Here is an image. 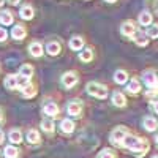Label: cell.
I'll return each instance as SVG.
<instances>
[{
	"label": "cell",
	"instance_id": "obj_1",
	"mask_svg": "<svg viewBox=\"0 0 158 158\" xmlns=\"http://www.w3.org/2000/svg\"><path fill=\"white\" fill-rule=\"evenodd\" d=\"M123 149H128L131 153H135L136 156H144L149 149H150V144L147 139L144 138H139V136H135V135H128L122 144Z\"/></svg>",
	"mask_w": 158,
	"mask_h": 158
},
{
	"label": "cell",
	"instance_id": "obj_2",
	"mask_svg": "<svg viewBox=\"0 0 158 158\" xmlns=\"http://www.w3.org/2000/svg\"><path fill=\"white\" fill-rule=\"evenodd\" d=\"M32 81L27 77H24L21 74H8L3 81V85L5 89L8 90H22L25 85H29Z\"/></svg>",
	"mask_w": 158,
	"mask_h": 158
},
{
	"label": "cell",
	"instance_id": "obj_3",
	"mask_svg": "<svg viewBox=\"0 0 158 158\" xmlns=\"http://www.w3.org/2000/svg\"><path fill=\"white\" fill-rule=\"evenodd\" d=\"M85 92H87L90 97H94V98H97V100H104V98H108V94H109L108 87L104 85V84H101V82H97V81L87 82Z\"/></svg>",
	"mask_w": 158,
	"mask_h": 158
},
{
	"label": "cell",
	"instance_id": "obj_4",
	"mask_svg": "<svg viewBox=\"0 0 158 158\" xmlns=\"http://www.w3.org/2000/svg\"><path fill=\"white\" fill-rule=\"evenodd\" d=\"M128 135H130V130H128L127 127H123V125H118V127H115V128L111 131L109 141H111L112 146L122 147V144H123V141H125V138H127Z\"/></svg>",
	"mask_w": 158,
	"mask_h": 158
},
{
	"label": "cell",
	"instance_id": "obj_5",
	"mask_svg": "<svg viewBox=\"0 0 158 158\" xmlns=\"http://www.w3.org/2000/svg\"><path fill=\"white\" fill-rule=\"evenodd\" d=\"M41 112L44 114L46 118H57L59 114H60V108H59V104L56 101H52V100H44L43 101V106H41Z\"/></svg>",
	"mask_w": 158,
	"mask_h": 158
},
{
	"label": "cell",
	"instance_id": "obj_6",
	"mask_svg": "<svg viewBox=\"0 0 158 158\" xmlns=\"http://www.w3.org/2000/svg\"><path fill=\"white\" fill-rule=\"evenodd\" d=\"M79 82V74L76 71H67V73H63L62 77H60V85L65 89V90H71L76 84Z\"/></svg>",
	"mask_w": 158,
	"mask_h": 158
},
{
	"label": "cell",
	"instance_id": "obj_7",
	"mask_svg": "<svg viewBox=\"0 0 158 158\" xmlns=\"http://www.w3.org/2000/svg\"><path fill=\"white\" fill-rule=\"evenodd\" d=\"M82 112H84V103L82 100H70L67 103V114L70 117H82Z\"/></svg>",
	"mask_w": 158,
	"mask_h": 158
},
{
	"label": "cell",
	"instance_id": "obj_8",
	"mask_svg": "<svg viewBox=\"0 0 158 158\" xmlns=\"http://www.w3.org/2000/svg\"><path fill=\"white\" fill-rule=\"evenodd\" d=\"M138 32H139V29H138L136 22H135V21H131V19L123 21V22H122V25H120V33H122L125 38L133 40V38H135V35H136Z\"/></svg>",
	"mask_w": 158,
	"mask_h": 158
},
{
	"label": "cell",
	"instance_id": "obj_9",
	"mask_svg": "<svg viewBox=\"0 0 158 158\" xmlns=\"http://www.w3.org/2000/svg\"><path fill=\"white\" fill-rule=\"evenodd\" d=\"M44 51L51 57H57L62 52V41H59V40H49V41L46 43Z\"/></svg>",
	"mask_w": 158,
	"mask_h": 158
},
{
	"label": "cell",
	"instance_id": "obj_10",
	"mask_svg": "<svg viewBox=\"0 0 158 158\" xmlns=\"http://www.w3.org/2000/svg\"><path fill=\"white\" fill-rule=\"evenodd\" d=\"M11 36H13V40H16V41L24 40L25 36H27V29H25V25L15 24V25H13V29H11Z\"/></svg>",
	"mask_w": 158,
	"mask_h": 158
},
{
	"label": "cell",
	"instance_id": "obj_11",
	"mask_svg": "<svg viewBox=\"0 0 158 158\" xmlns=\"http://www.w3.org/2000/svg\"><path fill=\"white\" fill-rule=\"evenodd\" d=\"M59 128H60V131L63 135H71L76 130V123L71 120V118H62L60 123H59Z\"/></svg>",
	"mask_w": 158,
	"mask_h": 158
},
{
	"label": "cell",
	"instance_id": "obj_12",
	"mask_svg": "<svg viewBox=\"0 0 158 158\" xmlns=\"http://www.w3.org/2000/svg\"><path fill=\"white\" fill-rule=\"evenodd\" d=\"M25 139L30 146H36V144L41 142V136H40V131L36 128H29L25 131Z\"/></svg>",
	"mask_w": 158,
	"mask_h": 158
},
{
	"label": "cell",
	"instance_id": "obj_13",
	"mask_svg": "<svg viewBox=\"0 0 158 158\" xmlns=\"http://www.w3.org/2000/svg\"><path fill=\"white\" fill-rule=\"evenodd\" d=\"M29 54H30L32 57H35V59H40V57L44 54L43 44L40 43V41H32V43L29 44Z\"/></svg>",
	"mask_w": 158,
	"mask_h": 158
},
{
	"label": "cell",
	"instance_id": "obj_14",
	"mask_svg": "<svg viewBox=\"0 0 158 158\" xmlns=\"http://www.w3.org/2000/svg\"><path fill=\"white\" fill-rule=\"evenodd\" d=\"M125 90H127L128 95H138L139 92H141V82H139V79H136V77L130 79V81L127 82Z\"/></svg>",
	"mask_w": 158,
	"mask_h": 158
},
{
	"label": "cell",
	"instance_id": "obj_15",
	"mask_svg": "<svg viewBox=\"0 0 158 158\" xmlns=\"http://www.w3.org/2000/svg\"><path fill=\"white\" fill-rule=\"evenodd\" d=\"M19 16H21V19H24V21H30V19H33V16H35V10H33V6H32L30 3L22 5L21 10H19Z\"/></svg>",
	"mask_w": 158,
	"mask_h": 158
},
{
	"label": "cell",
	"instance_id": "obj_16",
	"mask_svg": "<svg viewBox=\"0 0 158 158\" xmlns=\"http://www.w3.org/2000/svg\"><path fill=\"white\" fill-rule=\"evenodd\" d=\"M111 101H112V104L115 108H125L127 106V98H125V95L122 94V92H118V90H115L112 94Z\"/></svg>",
	"mask_w": 158,
	"mask_h": 158
},
{
	"label": "cell",
	"instance_id": "obj_17",
	"mask_svg": "<svg viewBox=\"0 0 158 158\" xmlns=\"http://www.w3.org/2000/svg\"><path fill=\"white\" fill-rule=\"evenodd\" d=\"M142 127H144V130H147V131H155L158 128V120L153 115H146L142 118Z\"/></svg>",
	"mask_w": 158,
	"mask_h": 158
},
{
	"label": "cell",
	"instance_id": "obj_18",
	"mask_svg": "<svg viewBox=\"0 0 158 158\" xmlns=\"http://www.w3.org/2000/svg\"><path fill=\"white\" fill-rule=\"evenodd\" d=\"M68 46H70L71 51H82V49H84V38H82V36H79V35L71 36Z\"/></svg>",
	"mask_w": 158,
	"mask_h": 158
},
{
	"label": "cell",
	"instance_id": "obj_19",
	"mask_svg": "<svg viewBox=\"0 0 158 158\" xmlns=\"http://www.w3.org/2000/svg\"><path fill=\"white\" fill-rule=\"evenodd\" d=\"M8 139L11 141L13 146H15V144H21V142H22V139H24L22 131H21L19 128H11V130L8 131Z\"/></svg>",
	"mask_w": 158,
	"mask_h": 158
},
{
	"label": "cell",
	"instance_id": "obj_20",
	"mask_svg": "<svg viewBox=\"0 0 158 158\" xmlns=\"http://www.w3.org/2000/svg\"><path fill=\"white\" fill-rule=\"evenodd\" d=\"M41 130L44 131L46 135H54V131H56V123H54V120L52 118H43L41 120Z\"/></svg>",
	"mask_w": 158,
	"mask_h": 158
},
{
	"label": "cell",
	"instance_id": "obj_21",
	"mask_svg": "<svg viewBox=\"0 0 158 158\" xmlns=\"http://www.w3.org/2000/svg\"><path fill=\"white\" fill-rule=\"evenodd\" d=\"M21 95H22V98H27V100L33 98V97L36 95V85H35L33 82H30L29 85H25V87L21 90Z\"/></svg>",
	"mask_w": 158,
	"mask_h": 158
},
{
	"label": "cell",
	"instance_id": "obj_22",
	"mask_svg": "<svg viewBox=\"0 0 158 158\" xmlns=\"http://www.w3.org/2000/svg\"><path fill=\"white\" fill-rule=\"evenodd\" d=\"M77 57H79V60H81V62L89 63V62L94 60V49H92V48H84L81 52H79Z\"/></svg>",
	"mask_w": 158,
	"mask_h": 158
},
{
	"label": "cell",
	"instance_id": "obj_23",
	"mask_svg": "<svg viewBox=\"0 0 158 158\" xmlns=\"http://www.w3.org/2000/svg\"><path fill=\"white\" fill-rule=\"evenodd\" d=\"M19 155H21V150L16 146H13V144H10V146H6L3 149V156L5 158H19Z\"/></svg>",
	"mask_w": 158,
	"mask_h": 158
},
{
	"label": "cell",
	"instance_id": "obj_24",
	"mask_svg": "<svg viewBox=\"0 0 158 158\" xmlns=\"http://www.w3.org/2000/svg\"><path fill=\"white\" fill-rule=\"evenodd\" d=\"M114 82L118 84V85H123L128 82V73L125 70H117L114 73Z\"/></svg>",
	"mask_w": 158,
	"mask_h": 158
},
{
	"label": "cell",
	"instance_id": "obj_25",
	"mask_svg": "<svg viewBox=\"0 0 158 158\" xmlns=\"http://www.w3.org/2000/svg\"><path fill=\"white\" fill-rule=\"evenodd\" d=\"M152 21H153V16H152V13H150V11L146 10V11H141V13H139L138 22H139L141 25H150Z\"/></svg>",
	"mask_w": 158,
	"mask_h": 158
},
{
	"label": "cell",
	"instance_id": "obj_26",
	"mask_svg": "<svg viewBox=\"0 0 158 158\" xmlns=\"http://www.w3.org/2000/svg\"><path fill=\"white\" fill-rule=\"evenodd\" d=\"M33 73H35L33 65L24 63V65H21V68H19V73H18V74H21V76H24V77H27V79H32Z\"/></svg>",
	"mask_w": 158,
	"mask_h": 158
},
{
	"label": "cell",
	"instance_id": "obj_27",
	"mask_svg": "<svg viewBox=\"0 0 158 158\" xmlns=\"http://www.w3.org/2000/svg\"><path fill=\"white\" fill-rule=\"evenodd\" d=\"M13 21H15V18H13V13L10 10H3L0 13V24L2 25H11Z\"/></svg>",
	"mask_w": 158,
	"mask_h": 158
},
{
	"label": "cell",
	"instance_id": "obj_28",
	"mask_svg": "<svg viewBox=\"0 0 158 158\" xmlns=\"http://www.w3.org/2000/svg\"><path fill=\"white\" fill-rule=\"evenodd\" d=\"M133 40H135V43H136L138 46H142V48L149 44V38H147L146 32H141V30H139V32L135 35V38H133Z\"/></svg>",
	"mask_w": 158,
	"mask_h": 158
},
{
	"label": "cell",
	"instance_id": "obj_29",
	"mask_svg": "<svg viewBox=\"0 0 158 158\" xmlns=\"http://www.w3.org/2000/svg\"><path fill=\"white\" fill-rule=\"evenodd\" d=\"M146 35L147 38H158V24H150L149 25V29L146 30Z\"/></svg>",
	"mask_w": 158,
	"mask_h": 158
},
{
	"label": "cell",
	"instance_id": "obj_30",
	"mask_svg": "<svg viewBox=\"0 0 158 158\" xmlns=\"http://www.w3.org/2000/svg\"><path fill=\"white\" fill-rule=\"evenodd\" d=\"M97 158H117V155H115V152L111 150V149H103L101 152H98Z\"/></svg>",
	"mask_w": 158,
	"mask_h": 158
},
{
	"label": "cell",
	"instance_id": "obj_31",
	"mask_svg": "<svg viewBox=\"0 0 158 158\" xmlns=\"http://www.w3.org/2000/svg\"><path fill=\"white\" fill-rule=\"evenodd\" d=\"M150 109H152L155 114H158V97H153V98H152V101H150Z\"/></svg>",
	"mask_w": 158,
	"mask_h": 158
},
{
	"label": "cell",
	"instance_id": "obj_32",
	"mask_svg": "<svg viewBox=\"0 0 158 158\" xmlns=\"http://www.w3.org/2000/svg\"><path fill=\"white\" fill-rule=\"evenodd\" d=\"M6 38H8V32L5 27H0V43H5L6 41Z\"/></svg>",
	"mask_w": 158,
	"mask_h": 158
},
{
	"label": "cell",
	"instance_id": "obj_33",
	"mask_svg": "<svg viewBox=\"0 0 158 158\" xmlns=\"http://www.w3.org/2000/svg\"><path fill=\"white\" fill-rule=\"evenodd\" d=\"M150 5H152V8H153V11H155V15L158 16V0H152Z\"/></svg>",
	"mask_w": 158,
	"mask_h": 158
},
{
	"label": "cell",
	"instance_id": "obj_34",
	"mask_svg": "<svg viewBox=\"0 0 158 158\" xmlns=\"http://www.w3.org/2000/svg\"><path fill=\"white\" fill-rule=\"evenodd\" d=\"M5 122V112H3V109L0 108V125H2Z\"/></svg>",
	"mask_w": 158,
	"mask_h": 158
},
{
	"label": "cell",
	"instance_id": "obj_35",
	"mask_svg": "<svg viewBox=\"0 0 158 158\" xmlns=\"http://www.w3.org/2000/svg\"><path fill=\"white\" fill-rule=\"evenodd\" d=\"M3 141H5V133H3V130L0 128V146L3 144Z\"/></svg>",
	"mask_w": 158,
	"mask_h": 158
},
{
	"label": "cell",
	"instance_id": "obj_36",
	"mask_svg": "<svg viewBox=\"0 0 158 158\" xmlns=\"http://www.w3.org/2000/svg\"><path fill=\"white\" fill-rule=\"evenodd\" d=\"M8 3H10V5H13V6H16V5H19V3H21V0H8Z\"/></svg>",
	"mask_w": 158,
	"mask_h": 158
},
{
	"label": "cell",
	"instance_id": "obj_37",
	"mask_svg": "<svg viewBox=\"0 0 158 158\" xmlns=\"http://www.w3.org/2000/svg\"><path fill=\"white\" fill-rule=\"evenodd\" d=\"M104 2H108V3H115L117 0H104Z\"/></svg>",
	"mask_w": 158,
	"mask_h": 158
},
{
	"label": "cell",
	"instance_id": "obj_38",
	"mask_svg": "<svg viewBox=\"0 0 158 158\" xmlns=\"http://www.w3.org/2000/svg\"><path fill=\"white\" fill-rule=\"evenodd\" d=\"M3 5H5V0H0V8H2Z\"/></svg>",
	"mask_w": 158,
	"mask_h": 158
},
{
	"label": "cell",
	"instance_id": "obj_39",
	"mask_svg": "<svg viewBox=\"0 0 158 158\" xmlns=\"http://www.w3.org/2000/svg\"><path fill=\"white\" fill-rule=\"evenodd\" d=\"M155 142H156V146H158V135L155 136Z\"/></svg>",
	"mask_w": 158,
	"mask_h": 158
},
{
	"label": "cell",
	"instance_id": "obj_40",
	"mask_svg": "<svg viewBox=\"0 0 158 158\" xmlns=\"http://www.w3.org/2000/svg\"><path fill=\"white\" fill-rule=\"evenodd\" d=\"M152 158H158V155H155V156H152Z\"/></svg>",
	"mask_w": 158,
	"mask_h": 158
},
{
	"label": "cell",
	"instance_id": "obj_41",
	"mask_svg": "<svg viewBox=\"0 0 158 158\" xmlns=\"http://www.w3.org/2000/svg\"><path fill=\"white\" fill-rule=\"evenodd\" d=\"M0 70H2V65H0Z\"/></svg>",
	"mask_w": 158,
	"mask_h": 158
}]
</instances>
